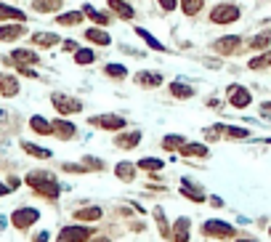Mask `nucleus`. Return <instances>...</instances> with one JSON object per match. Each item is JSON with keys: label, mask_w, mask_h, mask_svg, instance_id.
<instances>
[{"label": "nucleus", "mask_w": 271, "mask_h": 242, "mask_svg": "<svg viewBox=\"0 0 271 242\" xmlns=\"http://www.w3.org/2000/svg\"><path fill=\"white\" fill-rule=\"evenodd\" d=\"M189 229H192L189 218H178L173 226V242H189Z\"/></svg>", "instance_id": "f8f14e48"}, {"label": "nucleus", "mask_w": 271, "mask_h": 242, "mask_svg": "<svg viewBox=\"0 0 271 242\" xmlns=\"http://www.w3.org/2000/svg\"><path fill=\"white\" fill-rule=\"evenodd\" d=\"M19 94V80L14 75H0V96H16Z\"/></svg>", "instance_id": "1a4fd4ad"}, {"label": "nucleus", "mask_w": 271, "mask_h": 242, "mask_svg": "<svg viewBox=\"0 0 271 242\" xmlns=\"http://www.w3.org/2000/svg\"><path fill=\"white\" fill-rule=\"evenodd\" d=\"M82 16H85L82 11H67V14H58L56 21L62 27H75V24H80V21H82Z\"/></svg>", "instance_id": "4be33fe9"}, {"label": "nucleus", "mask_w": 271, "mask_h": 242, "mask_svg": "<svg viewBox=\"0 0 271 242\" xmlns=\"http://www.w3.org/2000/svg\"><path fill=\"white\" fill-rule=\"evenodd\" d=\"M35 242H48V232H40L38 237H35Z\"/></svg>", "instance_id": "49530a36"}, {"label": "nucleus", "mask_w": 271, "mask_h": 242, "mask_svg": "<svg viewBox=\"0 0 271 242\" xmlns=\"http://www.w3.org/2000/svg\"><path fill=\"white\" fill-rule=\"evenodd\" d=\"M223 133H226L229 138H247V136H250V131H245V128H234V125L223 128Z\"/></svg>", "instance_id": "ea45409f"}, {"label": "nucleus", "mask_w": 271, "mask_h": 242, "mask_svg": "<svg viewBox=\"0 0 271 242\" xmlns=\"http://www.w3.org/2000/svg\"><path fill=\"white\" fill-rule=\"evenodd\" d=\"M51 104L56 107L58 114H75L82 109V101L80 99H72V96H67V94H53L51 96Z\"/></svg>", "instance_id": "7ed1b4c3"}, {"label": "nucleus", "mask_w": 271, "mask_h": 242, "mask_svg": "<svg viewBox=\"0 0 271 242\" xmlns=\"http://www.w3.org/2000/svg\"><path fill=\"white\" fill-rule=\"evenodd\" d=\"M75 218H77V221H99V218H101V207H96V205L80 207V210L75 213Z\"/></svg>", "instance_id": "393cba45"}, {"label": "nucleus", "mask_w": 271, "mask_h": 242, "mask_svg": "<svg viewBox=\"0 0 271 242\" xmlns=\"http://www.w3.org/2000/svg\"><path fill=\"white\" fill-rule=\"evenodd\" d=\"M157 3L165 14H170V11H175V6H178V0H157Z\"/></svg>", "instance_id": "79ce46f5"}, {"label": "nucleus", "mask_w": 271, "mask_h": 242, "mask_svg": "<svg viewBox=\"0 0 271 242\" xmlns=\"http://www.w3.org/2000/svg\"><path fill=\"white\" fill-rule=\"evenodd\" d=\"M91 242H109L107 237H96V239H91Z\"/></svg>", "instance_id": "3c124183"}, {"label": "nucleus", "mask_w": 271, "mask_h": 242, "mask_svg": "<svg viewBox=\"0 0 271 242\" xmlns=\"http://www.w3.org/2000/svg\"><path fill=\"white\" fill-rule=\"evenodd\" d=\"M138 168L141 170H162L165 168V160H157V157H144V160H138Z\"/></svg>", "instance_id": "72a5a7b5"}, {"label": "nucleus", "mask_w": 271, "mask_h": 242, "mask_svg": "<svg viewBox=\"0 0 271 242\" xmlns=\"http://www.w3.org/2000/svg\"><path fill=\"white\" fill-rule=\"evenodd\" d=\"M178 3H181V8H184L186 16H197L199 11H202V3H205V0H178Z\"/></svg>", "instance_id": "2f4dec72"}, {"label": "nucleus", "mask_w": 271, "mask_h": 242, "mask_svg": "<svg viewBox=\"0 0 271 242\" xmlns=\"http://www.w3.org/2000/svg\"><path fill=\"white\" fill-rule=\"evenodd\" d=\"M85 38H88L91 43H99V45H109V43H112L109 35H107V32H101L99 27H91V29L85 32Z\"/></svg>", "instance_id": "cd10ccee"}, {"label": "nucleus", "mask_w": 271, "mask_h": 242, "mask_svg": "<svg viewBox=\"0 0 271 242\" xmlns=\"http://www.w3.org/2000/svg\"><path fill=\"white\" fill-rule=\"evenodd\" d=\"M64 51H77V43L75 40H64Z\"/></svg>", "instance_id": "a18cd8bd"}, {"label": "nucleus", "mask_w": 271, "mask_h": 242, "mask_svg": "<svg viewBox=\"0 0 271 242\" xmlns=\"http://www.w3.org/2000/svg\"><path fill=\"white\" fill-rule=\"evenodd\" d=\"M11 62L14 64H38V53L29 51V48H16L14 53H11Z\"/></svg>", "instance_id": "9b49d317"}, {"label": "nucleus", "mask_w": 271, "mask_h": 242, "mask_svg": "<svg viewBox=\"0 0 271 242\" xmlns=\"http://www.w3.org/2000/svg\"><path fill=\"white\" fill-rule=\"evenodd\" d=\"M85 165L93 168V170H104V163H101V160H96V157H85Z\"/></svg>", "instance_id": "37998d69"}, {"label": "nucleus", "mask_w": 271, "mask_h": 242, "mask_svg": "<svg viewBox=\"0 0 271 242\" xmlns=\"http://www.w3.org/2000/svg\"><path fill=\"white\" fill-rule=\"evenodd\" d=\"M75 62L77 64H93L96 62V53H93L91 48H77L75 51Z\"/></svg>", "instance_id": "e433bc0d"}, {"label": "nucleus", "mask_w": 271, "mask_h": 242, "mask_svg": "<svg viewBox=\"0 0 271 242\" xmlns=\"http://www.w3.org/2000/svg\"><path fill=\"white\" fill-rule=\"evenodd\" d=\"M133 32H136L138 38L149 45V48H155V51H165V45H162V43H160V40H157V38H155V35H152L149 29H144V27H136Z\"/></svg>", "instance_id": "aec40b11"}, {"label": "nucleus", "mask_w": 271, "mask_h": 242, "mask_svg": "<svg viewBox=\"0 0 271 242\" xmlns=\"http://www.w3.org/2000/svg\"><path fill=\"white\" fill-rule=\"evenodd\" d=\"M62 6V0H32V8L40 11V14H48V11H56Z\"/></svg>", "instance_id": "473e14b6"}, {"label": "nucleus", "mask_w": 271, "mask_h": 242, "mask_svg": "<svg viewBox=\"0 0 271 242\" xmlns=\"http://www.w3.org/2000/svg\"><path fill=\"white\" fill-rule=\"evenodd\" d=\"M237 242H255V239H237Z\"/></svg>", "instance_id": "603ef678"}, {"label": "nucleus", "mask_w": 271, "mask_h": 242, "mask_svg": "<svg viewBox=\"0 0 271 242\" xmlns=\"http://www.w3.org/2000/svg\"><path fill=\"white\" fill-rule=\"evenodd\" d=\"M53 133L67 141V138H72V136L77 133V128H75L72 123H67V120H56V123H53Z\"/></svg>", "instance_id": "f3484780"}, {"label": "nucleus", "mask_w": 271, "mask_h": 242, "mask_svg": "<svg viewBox=\"0 0 271 242\" xmlns=\"http://www.w3.org/2000/svg\"><path fill=\"white\" fill-rule=\"evenodd\" d=\"M268 45H271V29L255 35V38L250 40V51H263V48H268Z\"/></svg>", "instance_id": "bb28decb"}, {"label": "nucleus", "mask_w": 271, "mask_h": 242, "mask_svg": "<svg viewBox=\"0 0 271 242\" xmlns=\"http://www.w3.org/2000/svg\"><path fill=\"white\" fill-rule=\"evenodd\" d=\"M181 155H184V157H207L210 149H207L205 144H184V146H181Z\"/></svg>", "instance_id": "412c9836"}, {"label": "nucleus", "mask_w": 271, "mask_h": 242, "mask_svg": "<svg viewBox=\"0 0 271 242\" xmlns=\"http://www.w3.org/2000/svg\"><path fill=\"white\" fill-rule=\"evenodd\" d=\"M114 173H117V178H123V181H133L136 168H133L131 163H120V165L114 168Z\"/></svg>", "instance_id": "f704fd0d"}, {"label": "nucleus", "mask_w": 271, "mask_h": 242, "mask_svg": "<svg viewBox=\"0 0 271 242\" xmlns=\"http://www.w3.org/2000/svg\"><path fill=\"white\" fill-rule=\"evenodd\" d=\"M107 3H109V8H112L120 19H133V16H136L133 6H128L125 0H107Z\"/></svg>", "instance_id": "4468645a"}, {"label": "nucleus", "mask_w": 271, "mask_h": 242, "mask_svg": "<svg viewBox=\"0 0 271 242\" xmlns=\"http://www.w3.org/2000/svg\"><path fill=\"white\" fill-rule=\"evenodd\" d=\"M88 237H91V229L85 226H64L58 232L56 242H88Z\"/></svg>", "instance_id": "0eeeda50"}, {"label": "nucleus", "mask_w": 271, "mask_h": 242, "mask_svg": "<svg viewBox=\"0 0 271 242\" xmlns=\"http://www.w3.org/2000/svg\"><path fill=\"white\" fill-rule=\"evenodd\" d=\"M136 83L144 88H157V85H162V75L160 72H138Z\"/></svg>", "instance_id": "dca6fc26"}, {"label": "nucleus", "mask_w": 271, "mask_h": 242, "mask_svg": "<svg viewBox=\"0 0 271 242\" xmlns=\"http://www.w3.org/2000/svg\"><path fill=\"white\" fill-rule=\"evenodd\" d=\"M104 75H109V77H125L128 69L123 64H107V67H104Z\"/></svg>", "instance_id": "58836bf2"}, {"label": "nucleus", "mask_w": 271, "mask_h": 242, "mask_svg": "<svg viewBox=\"0 0 271 242\" xmlns=\"http://www.w3.org/2000/svg\"><path fill=\"white\" fill-rule=\"evenodd\" d=\"M21 149H24L27 155H32V157H40V160H48V157H51V149L35 146V144H29V141H21Z\"/></svg>", "instance_id": "c756f323"}, {"label": "nucleus", "mask_w": 271, "mask_h": 242, "mask_svg": "<svg viewBox=\"0 0 271 242\" xmlns=\"http://www.w3.org/2000/svg\"><path fill=\"white\" fill-rule=\"evenodd\" d=\"M155 216H157V221H160V232H162V234H170L168 221H165V216H162V207H155Z\"/></svg>", "instance_id": "a19ab883"}, {"label": "nucleus", "mask_w": 271, "mask_h": 242, "mask_svg": "<svg viewBox=\"0 0 271 242\" xmlns=\"http://www.w3.org/2000/svg\"><path fill=\"white\" fill-rule=\"evenodd\" d=\"M210 205H213V207H221L223 200H221V197H210Z\"/></svg>", "instance_id": "de8ad7c7"}, {"label": "nucleus", "mask_w": 271, "mask_h": 242, "mask_svg": "<svg viewBox=\"0 0 271 242\" xmlns=\"http://www.w3.org/2000/svg\"><path fill=\"white\" fill-rule=\"evenodd\" d=\"M24 32H27V29H24V24H21V21H19V24H3V27H0V40H3V43L19 40Z\"/></svg>", "instance_id": "6e6552de"}, {"label": "nucleus", "mask_w": 271, "mask_h": 242, "mask_svg": "<svg viewBox=\"0 0 271 242\" xmlns=\"http://www.w3.org/2000/svg\"><path fill=\"white\" fill-rule=\"evenodd\" d=\"M32 43H35V45H43V48H48V45H56V43H58V35H56V32H35V35H32Z\"/></svg>", "instance_id": "b1692460"}, {"label": "nucleus", "mask_w": 271, "mask_h": 242, "mask_svg": "<svg viewBox=\"0 0 271 242\" xmlns=\"http://www.w3.org/2000/svg\"><path fill=\"white\" fill-rule=\"evenodd\" d=\"M202 234L213 237V239H229V237H234V226L229 221H218V218H213V221L202 224Z\"/></svg>", "instance_id": "f257e3e1"}, {"label": "nucleus", "mask_w": 271, "mask_h": 242, "mask_svg": "<svg viewBox=\"0 0 271 242\" xmlns=\"http://www.w3.org/2000/svg\"><path fill=\"white\" fill-rule=\"evenodd\" d=\"M64 170H69V173H85L82 165H64Z\"/></svg>", "instance_id": "c03bdc74"}, {"label": "nucleus", "mask_w": 271, "mask_h": 242, "mask_svg": "<svg viewBox=\"0 0 271 242\" xmlns=\"http://www.w3.org/2000/svg\"><path fill=\"white\" fill-rule=\"evenodd\" d=\"M35 192H38L40 197H45V200H56L62 189H58V181H56V178H51V181L40 184V187H35Z\"/></svg>", "instance_id": "ddd939ff"}, {"label": "nucleus", "mask_w": 271, "mask_h": 242, "mask_svg": "<svg viewBox=\"0 0 271 242\" xmlns=\"http://www.w3.org/2000/svg\"><path fill=\"white\" fill-rule=\"evenodd\" d=\"M82 14L91 16L93 21H96V24H107V21H109V16H107V14H101V11H96L93 6H82Z\"/></svg>", "instance_id": "c9c22d12"}, {"label": "nucleus", "mask_w": 271, "mask_h": 242, "mask_svg": "<svg viewBox=\"0 0 271 242\" xmlns=\"http://www.w3.org/2000/svg\"><path fill=\"white\" fill-rule=\"evenodd\" d=\"M237 45H239V38H237V35H231V38H221V40H216V43H213V51L226 56V53H234V51H237Z\"/></svg>", "instance_id": "9d476101"}, {"label": "nucleus", "mask_w": 271, "mask_h": 242, "mask_svg": "<svg viewBox=\"0 0 271 242\" xmlns=\"http://www.w3.org/2000/svg\"><path fill=\"white\" fill-rule=\"evenodd\" d=\"M261 112H263V114H271V104H263V107H261Z\"/></svg>", "instance_id": "8fccbe9b"}, {"label": "nucleus", "mask_w": 271, "mask_h": 242, "mask_svg": "<svg viewBox=\"0 0 271 242\" xmlns=\"http://www.w3.org/2000/svg\"><path fill=\"white\" fill-rule=\"evenodd\" d=\"M53 178V173H48V170H32V173H27V184L35 189V187H40V184H45V181H51Z\"/></svg>", "instance_id": "5701e85b"}, {"label": "nucleus", "mask_w": 271, "mask_h": 242, "mask_svg": "<svg viewBox=\"0 0 271 242\" xmlns=\"http://www.w3.org/2000/svg\"><path fill=\"white\" fill-rule=\"evenodd\" d=\"M226 96H229V104H231V107H237V109L250 107V101H253L250 90H247L245 85H237V83L226 88Z\"/></svg>", "instance_id": "20e7f679"}, {"label": "nucleus", "mask_w": 271, "mask_h": 242, "mask_svg": "<svg viewBox=\"0 0 271 242\" xmlns=\"http://www.w3.org/2000/svg\"><path fill=\"white\" fill-rule=\"evenodd\" d=\"M138 141H141V133H138V131H131V133H120V136L114 138V144H117V146H123V149H133Z\"/></svg>", "instance_id": "a211bd4d"}, {"label": "nucleus", "mask_w": 271, "mask_h": 242, "mask_svg": "<svg viewBox=\"0 0 271 242\" xmlns=\"http://www.w3.org/2000/svg\"><path fill=\"white\" fill-rule=\"evenodd\" d=\"M184 144H186V138L178 136V133H170V136H165V138H162V146L168 149V152H173V149H181Z\"/></svg>", "instance_id": "7c9ffc66"}, {"label": "nucleus", "mask_w": 271, "mask_h": 242, "mask_svg": "<svg viewBox=\"0 0 271 242\" xmlns=\"http://www.w3.org/2000/svg\"><path fill=\"white\" fill-rule=\"evenodd\" d=\"M29 128L35 133H40V136H51L53 133V123H48L45 117H40V114H35V117L29 120Z\"/></svg>", "instance_id": "2eb2a0df"}, {"label": "nucleus", "mask_w": 271, "mask_h": 242, "mask_svg": "<svg viewBox=\"0 0 271 242\" xmlns=\"http://www.w3.org/2000/svg\"><path fill=\"white\" fill-rule=\"evenodd\" d=\"M181 194H184V197H189L192 202H205V194H202V189L192 187L189 181H184V184H181Z\"/></svg>", "instance_id": "a878e982"}, {"label": "nucleus", "mask_w": 271, "mask_h": 242, "mask_svg": "<svg viewBox=\"0 0 271 242\" xmlns=\"http://www.w3.org/2000/svg\"><path fill=\"white\" fill-rule=\"evenodd\" d=\"M0 19H11V21H21V24H24L27 14H24V11H19V8H14V6H3V3H0Z\"/></svg>", "instance_id": "6ab92c4d"}, {"label": "nucleus", "mask_w": 271, "mask_h": 242, "mask_svg": "<svg viewBox=\"0 0 271 242\" xmlns=\"http://www.w3.org/2000/svg\"><path fill=\"white\" fill-rule=\"evenodd\" d=\"M170 94L175 96V99H192V85H186V83H178V80H175V83H170Z\"/></svg>", "instance_id": "c85d7f7f"}, {"label": "nucleus", "mask_w": 271, "mask_h": 242, "mask_svg": "<svg viewBox=\"0 0 271 242\" xmlns=\"http://www.w3.org/2000/svg\"><path fill=\"white\" fill-rule=\"evenodd\" d=\"M91 125L104 128V131H123L125 117H120V114H96V117H91Z\"/></svg>", "instance_id": "423d86ee"}, {"label": "nucleus", "mask_w": 271, "mask_h": 242, "mask_svg": "<svg viewBox=\"0 0 271 242\" xmlns=\"http://www.w3.org/2000/svg\"><path fill=\"white\" fill-rule=\"evenodd\" d=\"M40 213L35 210V207H19V210H14V216H11V224H14L16 229H29L32 224H38Z\"/></svg>", "instance_id": "39448f33"}, {"label": "nucleus", "mask_w": 271, "mask_h": 242, "mask_svg": "<svg viewBox=\"0 0 271 242\" xmlns=\"http://www.w3.org/2000/svg\"><path fill=\"white\" fill-rule=\"evenodd\" d=\"M266 67H271V51H266L261 56H253V59H250V69H266Z\"/></svg>", "instance_id": "4c0bfd02"}, {"label": "nucleus", "mask_w": 271, "mask_h": 242, "mask_svg": "<svg viewBox=\"0 0 271 242\" xmlns=\"http://www.w3.org/2000/svg\"><path fill=\"white\" fill-rule=\"evenodd\" d=\"M8 189H11V187H6V184H0V197H3V194H8Z\"/></svg>", "instance_id": "09e8293b"}, {"label": "nucleus", "mask_w": 271, "mask_h": 242, "mask_svg": "<svg viewBox=\"0 0 271 242\" xmlns=\"http://www.w3.org/2000/svg\"><path fill=\"white\" fill-rule=\"evenodd\" d=\"M237 19H239V8L231 6V3H221L210 11V21H213V24H231V21H237Z\"/></svg>", "instance_id": "f03ea898"}]
</instances>
